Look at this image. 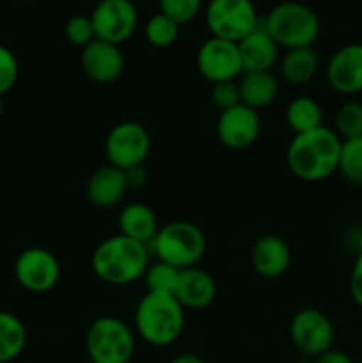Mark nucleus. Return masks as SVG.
I'll return each mask as SVG.
<instances>
[{"mask_svg":"<svg viewBox=\"0 0 362 363\" xmlns=\"http://www.w3.org/2000/svg\"><path fill=\"white\" fill-rule=\"evenodd\" d=\"M197 69L209 84H219L226 80H236L241 71V59L238 43L220 38H209L199 48Z\"/></svg>","mask_w":362,"mask_h":363,"instance_id":"f8f14e48","label":"nucleus"},{"mask_svg":"<svg viewBox=\"0 0 362 363\" xmlns=\"http://www.w3.org/2000/svg\"><path fill=\"white\" fill-rule=\"evenodd\" d=\"M151 262L148 245L117 234L106 238L94 248L91 268L109 286H130L142 279Z\"/></svg>","mask_w":362,"mask_h":363,"instance_id":"f03ea898","label":"nucleus"},{"mask_svg":"<svg viewBox=\"0 0 362 363\" xmlns=\"http://www.w3.org/2000/svg\"><path fill=\"white\" fill-rule=\"evenodd\" d=\"M286 124L295 135L307 133L323 126V110L319 103L311 96H298L286 106Z\"/></svg>","mask_w":362,"mask_h":363,"instance_id":"5701e85b","label":"nucleus"},{"mask_svg":"<svg viewBox=\"0 0 362 363\" xmlns=\"http://www.w3.org/2000/svg\"><path fill=\"white\" fill-rule=\"evenodd\" d=\"M327 82L330 89L344 96L362 92V43L341 46L327 62Z\"/></svg>","mask_w":362,"mask_h":363,"instance_id":"4468645a","label":"nucleus"},{"mask_svg":"<svg viewBox=\"0 0 362 363\" xmlns=\"http://www.w3.org/2000/svg\"><path fill=\"white\" fill-rule=\"evenodd\" d=\"M318 55L311 48L286 50L279 60L280 77L290 85H305L318 73Z\"/></svg>","mask_w":362,"mask_h":363,"instance_id":"4be33fe9","label":"nucleus"},{"mask_svg":"<svg viewBox=\"0 0 362 363\" xmlns=\"http://www.w3.org/2000/svg\"><path fill=\"white\" fill-rule=\"evenodd\" d=\"M341 138L332 128L319 126L295 135L286 151L290 172L305 183H318L337 172Z\"/></svg>","mask_w":362,"mask_h":363,"instance_id":"f257e3e1","label":"nucleus"},{"mask_svg":"<svg viewBox=\"0 0 362 363\" xmlns=\"http://www.w3.org/2000/svg\"><path fill=\"white\" fill-rule=\"evenodd\" d=\"M337 172L346 183L362 186V137L341 142V155Z\"/></svg>","mask_w":362,"mask_h":363,"instance_id":"393cba45","label":"nucleus"},{"mask_svg":"<svg viewBox=\"0 0 362 363\" xmlns=\"http://www.w3.org/2000/svg\"><path fill=\"white\" fill-rule=\"evenodd\" d=\"M261 121L256 110L245 105H236L220 112L216 121V138L231 151H243L251 147L259 137Z\"/></svg>","mask_w":362,"mask_h":363,"instance_id":"ddd939ff","label":"nucleus"},{"mask_svg":"<svg viewBox=\"0 0 362 363\" xmlns=\"http://www.w3.org/2000/svg\"><path fill=\"white\" fill-rule=\"evenodd\" d=\"M170 363H206L199 354L195 353H181L177 357H174Z\"/></svg>","mask_w":362,"mask_h":363,"instance_id":"c9c22d12","label":"nucleus"},{"mask_svg":"<svg viewBox=\"0 0 362 363\" xmlns=\"http://www.w3.org/2000/svg\"><path fill=\"white\" fill-rule=\"evenodd\" d=\"M117 225H119V234L141 241L148 247L160 229L155 211L144 202H131L124 206L117 216Z\"/></svg>","mask_w":362,"mask_h":363,"instance_id":"aec40b11","label":"nucleus"},{"mask_svg":"<svg viewBox=\"0 0 362 363\" xmlns=\"http://www.w3.org/2000/svg\"><path fill=\"white\" fill-rule=\"evenodd\" d=\"M212 101L220 112L240 105L241 103L240 84H238L236 80H226V82H219V84H213Z\"/></svg>","mask_w":362,"mask_h":363,"instance_id":"7c9ffc66","label":"nucleus"},{"mask_svg":"<svg viewBox=\"0 0 362 363\" xmlns=\"http://www.w3.org/2000/svg\"><path fill=\"white\" fill-rule=\"evenodd\" d=\"M85 350L92 363H130L135 353V335L119 318L103 315L89 325Z\"/></svg>","mask_w":362,"mask_h":363,"instance_id":"423d86ee","label":"nucleus"},{"mask_svg":"<svg viewBox=\"0 0 362 363\" xmlns=\"http://www.w3.org/2000/svg\"><path fill=\"white\" fill-rule=\"evenodd\" d=\"M14 277L28 293H46L59 282V261L46 248H27L14 262Z\"/></svg>","mask_w":362,"mask_h":363,"instance_id":"9b49d317","label":"nucleus"},{"mask_svg":"<svg viewBox=\"0 0 362 363\" xmlns=\"http://www.w3.org/2000/svg\"><path fill=\"white\" fill-rule=\"evenodd\" d=\"M334 337L332 321L318 308H302L291 318L290 339L305 357L316 358L332 350Z\"/></svg>","mask_w":362,"mask_h":363,"instance_id":"1a4fd4ad","label":"nucleus"},{"mask_svg":"<svg viewBox=\"0 0 362 363\" xmlns=\"http://www.w3.org/2000/svg\"><path fill=\"white\" fill-rule=\"evenodd\" d=\"M334 131L341 140L362 137V103L350 99L344 101L334 116Z\"/></svg>","mask_w":362,"mask_h":363,"instance_id":"a878e982","label":"nucleus"},{"mask_svg":"<svg viewBox=\"0 0 362 363\" xmlns=\"http://www.w3.org/2000/svg\"><path fill=\"white\" fill-rule=\"evenodd\" d=\"M160 13L169 16L177 25H187L194 20L202 7V0H158Z\"/></svg>","mask_w":362,"mask_h":363,"instance_id":"c85d7f7f","label":"nucleus"},{"mask_svg":"<svg viewBox=\"0 0 362 363\" xmlns=\"http://www.w3.org/2000/svg\"><path fill=\"white\" fill-rule=\"evenodd\" d=\"M27 344L25 325L14 314L0 311V363L20 357Z\"/></svg>","mask_w":362,"mask_h":363,"instance_id":"b1692460","label":"nucleus"},{"mask_svg":"<svg viewBox=\"0 0 362 363\" xmlns=\"http://www.w3.org/2000/svg\"><path fill=\"white\" fill-rule=\"evenodd\" d=\"M241 59V71L243 73H256V71H272V67L279 62V46L270 38L261 23L245 35L238 43ZM241 73V74H243Z\"/></svg>","mask_w":362,"mask_h":363,"instance_id":"a211bd4d","label":"nucleus"},{"mask_svg":"<svg viewBox=\"0 0 362 363\" xmlns=\"http://www.w3.org/2000/svg\"><path fill=\"white\" fill-rule=\"evenodd\" d=\"M146 41L155 48H169L180 35V25L165 14L158 13L148 20L144 27Z\"/></svg>","mask_w":362,"mask_h":363,"instance_id":"bb28decb","label":"nucleus"},{"mask_svg":"<svg viewBox=\"0 0 362 363\" xmlns=\"http://www.w3.org/2000/svg\"><path fill=\"white\" fill-rule=\"evenodd\" d=\"M135 328L138 337L151 346L163 347L176 342L185 328V308L167 293H149L135 307Z\"/></svg>","mask_w":362,"mask_h":363,"instance_id":"7ed1b4c3","label":"nucleus"},{"mask_svg":"<svg viewBox=\"0 0 362 363\" xmlns=\"http://www.w3.org/2000/svg\"><path fill=\"white\" fill-rule=\"evenodd\" d=\"M172 296L180 301L183 308H192V311L206 308L213 303L216 296L215 280L208 272L197 266L180 269Z\"/></svg>","mask_w":362,"mask_h":363,"instance_id":"f3484780","label":"nucleus"},{"mask_svg":"<svg viewBox=\"0 0 362 363\" xmlns=\"http://www.w3.org/2000/svg\"><path fill=\"white\" fill-rule=\"evenodd\" d=\"M259 23L252 0H209L206 25L213 38L240 43Z\"/></svg>","mask_w":362,"mask_h":363,"instance_id":"6e6552de","label":"nucleus"},{"mask_svg":"<svg viewBox=\"0 0 362 363\" xmlns=\"http://www.w3.org/2000/svg\"><path fill=\"white\" fill-rule=\"evenodd\" d=\"M124 176H126L128 188H133V190H137V188H144L149 179V172L144 165L133 167V169L126 170Z\"/></svg>","mask_w":362,"mask_h":363,"instance_id":"72a5a7b5","label":"nucleus"},{"mask_svg":"<svg viewBox=\"0 0 362 363\" xmlns=\"http://www.w3.org/2000/svg\"><path fill=\"white\" fill-rule=\"evenodd\" d=\"M18 80V60L7 46L0 45V96L9 92Z\"/></svg>","mask_w":362,"mask_h":363,"instance_id":"2f4dec72","label":"nucleus"},{"mask_svg":"<svg viewBox=\"0 0 362 363\" xmlns=\"http://www.w3.org/2000/svg\"><path fill=\"white\" fill-rule=\"evenodd\" d=\"M263 27L270 38L286 50L311 48L319 35V20L314 11L302 2H280L268 13Z\"/></svg>","mask_w":362,"mask_h":363,"instance_id":"20e7f679","label":"nucleus"},{"mask_svg":"<svg viewBox=\"0 0 362 363\" xmlns=\"http://www.w3.org/2000/svg\"><path fill=\"white\" fill-rule=\"evenodd\" d=\"M4 112V101H2V96H0V116H2Z\"/></svg>","mask_w":362,"mask_h":363,"instance_id":"e433bc0d","label":"nucleus"},{"mask_svg":"<svg viewBox=\"0 0 362 363\" xmlns=\"http://www.w3.org/2000/svg\"><path fill=\"white\" fill-rule=\"evenodd\" d=\"M350 294L358 308H362V250L355 257L350 273Z\"/></svg>","mask_w":362,"mask_h":363,"instance_id":"473e14b6","label":"nucleus"},{"mask_svg":"<svg viewBox=\"0 0 362 363\" xmlns=\"http://www.w3.org/2000/svg\"><path fill=\"white\" fill-rule=\"evenodd\" d=\"M238 84H240L241 105L248 106L256 112L272 105L279 94V80L272 71L243 73Z\"/></svg>","mask_w":362,"mask_h":363,"instance_id":"412c9836","label":"nucleus"},{"mask_svg":"<svg viewBox=\"0 0 362 363\" xmlns=\"http://www.w3.org/2000/svg\"><path fill=\"white\" fill-rule=\"evenodd\" d=\"M64 35H66V39L71 43V45L85 48L89 43H92L96 39L91 16H82V14H77V16L70 18L67 23L64 25Z\"/></svg>","mask_w":362,"mask_h":363,"instance_id":"c756f323","label":"nucleus"},{"mask_svg":"<svg viewBox=\"0 0 362 363\" xmlns=\"http://www.w3.org/2000/svg\"><path fill=\"white\" fill-rule=\"evenodd\" d=\"M128 190L130 188H128L124 170L116 169L109 163L92 172L85 186L89 202L96 208H112L117 202L123 201Z\"/></svg>","mask_w":362,"mask_h":363,"instance_id":"6ab92c4d","label":"nucleus"},{"mask_svg":"<svg viewBox=\"0 0 362 363\" xmlns=\"http://www.w3.org/2000/svg\"><path fill=\"white\" fill-rule=\"evenodd\" d=\"M149 252L156 261L167 262L177 269L194 268L206 252V238L201 227L187 220H176L160 227L149 243Z\"/></svg>","mask_w":362,"mask_h":363,"instance_id":"39448f33","label":"nucleus"},{"mask_svg":"<svg viewBox=\"0 0 362 363\" xmlns=\"http://www.w3.org/2000/svg\"><path fill=\"white\" fill-rule=\"evenodd\" d=\"M251 264L258 275L265 279H277L291 266V248L277 234H265L258 238L251 248Z\"/></svg>","mask_w":362,"mask_h":363,"instance_id":"dca6fc26","label":"nucleus"},{"mask_svg":"<svg viewBox=\"0 0 362 363\" xmlns=\"http://www.w3.org/2000/svg\"><path fill=\"white\" fill-rule=\"evenodd\" d=\"M151 152V135L137 121H123L109 131L105 138V156L109 165L121 170L144 165Z\"/></svg>","mask_w":362,"mask_h":363,"instance_id":"0eeeda50","label":"nucleus"},{"mask_svg":"<svg viewBox=\"0 0 362 363\" xmlns=\"http://www.w3.org/2000/svg\"><path fill=\"white\" fill-rule=\"evenodd\" d=\"M91 21L96 39L119 46L133 35L138 13L131 0H102L91 13Z\"/></svg>","mask_w":362,"mask_h":363,"instance_id":"9d476101","label":"nucleus"},{"mask_svg":"<svg viewBox=\"0 0 362 363\" xmlns=\"http://www.w3.org/2000/svg\"><path fill=\"white\" fill-rule=\"evenodd\" d=\"M314 363H355V362L351 360L350 354H346L344 351L334 350L332 347V350L318 354V357L314 358Z\"/></svg>","mask_w":362,"mask_h":363,"instance_id":"f704fd0d","label":"nucleus"},{"mask_svg":"<svg viewBox=\"0 0 362 363\" xmlns=\"http://www.w3.org/2000/svg\"><path fill=\"white\" fill-rule=\"evenodd\" d=\"M80 64L89 80L96 84H114L124 71V57L119 46L94 39L82 48Z\"/></svg>","mask_w":362,"mask_h":363,"instance_id":"2eb2a0df","label":"nucleus"},{"mask_svg":"<svg viewBox=\"0 0 362 363\" xmlns=\"http://www.w3.org/2000/svg\"><path fill=\"white\" fill-rule=\"evenodd\" d=\"M177 277H180V269L167 264V262L155 261V262H149L148 269H146L142 279H144L146 291H149V293L174 294V289H176V284H177Z\"/></svg>","mask_w":362,"mask_h":363,"instance_id":"cd10ccee","label":"nucleus"}]
</instances>
